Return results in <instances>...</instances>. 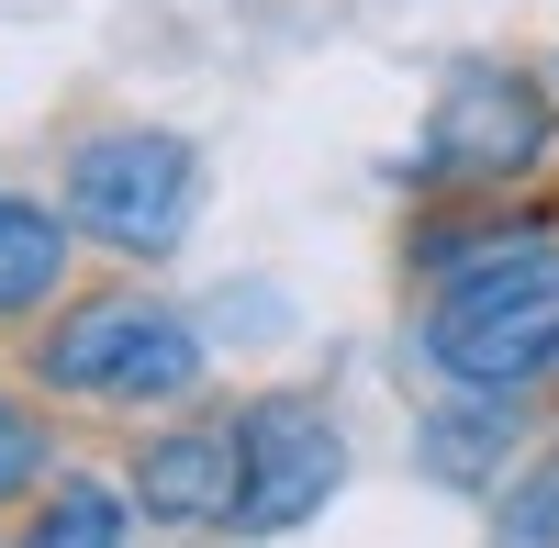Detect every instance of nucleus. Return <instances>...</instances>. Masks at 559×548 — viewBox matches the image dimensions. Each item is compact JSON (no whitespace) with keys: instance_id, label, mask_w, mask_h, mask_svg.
Here are the masks:
<instances>
[{"instance_id":"1","label":"nucleus","mask_w":559,"mask_h":548,"mask_svg":"<svg viewBox=\"0 0 559 548\" xmlns=\"http://www.w3.org/2000/svg\"><path fill=\"white\" fill-rule=\"evenodd\" d=\"M213 347L179 302H157L146 281H102V291H68L57 313L23 325V381L45 403H112V415H179L202 403Z\"/></svg>"},{"instance_id":"2","label":"nucleus","mask_w":559,"mask_h":548,"mask_svg":"<svg viewBox=\"0 0 559 548\" xmlns=\"http://www.w3.org/2000/svg\"><path fill=\"white\" fill-rule=\"evenodd\" d=\"M202 191H213L202 146L179 123H146V112L79 123L57 146V202L79 224V247H102L112 269H168L202 224Z\"/></svg>"},{"instance_id":"3","label":"nucleus","mask_w":559,"mask_h":548,"mask_svg":"<svg viewBox=\"0 0 559 548\" xmlns=\"http://www.w3.org/2000/svg\"><path fill=\"white\" fill-rule=\"evenodd\" d=\"M414 358L459 392H548L559 381V236L414 291Z\"/></svg>"},{"instance_id":"4","label":"nucleus","mask_w":559,"mask_h":548,"mask_svg":"<svg viewBox=\"0 0 559 548\" xmlns=\"http://www.w3.org/2000/svg\"><path fill=\"white\" fill-rule=\"evenodd\" d=\"M537 179H559V79L515 57L448 68L403 157V191L426 202V191H537Z\"/></svg>"},{"instance_id":"5","label":"nucleus","mask_w":559,"mask_h":548,"mask_svg":"<svg viewBox=\"0 0 559 548\" xmlns=\"http://www.w3.org/2000/svg\"><path fill=\"white\" fill-rule=\"evenodd\" d=\"M236 460H247V481H236V537H292V526H313V515L347 492L358 448H347V426H336V403H324V392L280 381V392H247V403H236Z\"/></svg>"},{"instance_id":"6","label":"nucleus","mask_w":559,"mask_h":548,"mask_svg":"<svg viewBox=\"0 0 559 548\" xmlns=\"http://www.w3.org/2000/svg\"><path fill=\"white\" fill-rule=\"evenodd\" d=\"M236 403H179L168 426L134 437V460H123V492H134V515L146 526H236Z\"/></svg>"},{"instance_id":"7","label":"nucleus","mask_w":559,"mask_h":548,"mask_svg":"<svg viewBox=\"0 0 559 548\" xmlns=\"http://www.w3.org/2000/svg\"><path fill=\"white\" fill-rule=\"evenodd\" d=\"M526 448H537V392H459L448 381V403L414 426V470L437 492H492Z\"/></svg>"},{"instance_id":"8","label":"nucleus","mask_w":559,"mask_h":548,"mask_svg":"<svg viewBox=\"0 0 559 548\" xmlns=\"http://www.w3.org/2000/svg\"><path fill=\"white\" fill-rule=\"evenodd\" d=\"M79 291V224L68 202H34V191H0V336L57 313Z\"/></svg>"},{"instance_id":"9","label":"nucleus","mask_w":559,"mask_h":548,"mask_svg":"<svg viewBox=\"0 0 559 548\" xmlns=\"http://www.w3.org/2000/svg\"><path fill=\"white\" fill-rule=\"evenodd\" d=\"M12 548H134V492L102 481V470H57L23 504V537Z\"/></svg>"},{"instance_id":"10","label":"nucleus","mask_w":559,"mask_h":548,"mask_svg":"<svg viewBox=\"0 0 559 548\" xmlns=\"http://www.w3.org/2000/svg\"><path fill=\"white\" fill-rule=\"evenodd\" d=\"M481 548H559V437H537L481 492Z\"/></svg>"},{"instance_id":"11","label":"nucleus","mask_w":559,"mask_h":548,"mask_svg":"<svg viewBox=\"0 0 559 548\" xmlns=\"http://www.w3.org/2000/svg\"><path fill=\"white\" fill-rule=\"evenodd\" d=\"M57 415H45L34 381H0V504H34L45 481H57Z\"/></svg>"},{"instance_id":"12","label":"nucleus","mask_w":559,"mask_h":548,"mask_svg":"<svg viewBox=\"0 0 559 548\" xmlns=\"http://www.w3.org/2000/svg\"><path fill=\"white\" fill-rule=\"evenodd\" d=\"M0 548H12V537H0Z\"/></svg>"}]
</instances>
